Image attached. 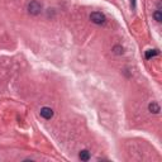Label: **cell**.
Wrapping results in <instances>:
<instances>
[{"label":"cell","mask_w":162,"mask_h":162,"mask_svg":"<svg viewBox=\"0 0 162 162\" xmlns=\"http://www.w3.org/2000/svg\"><path fill=\"white\" fill-rule=\"evenodd\" d=\"M90 20L92 22V23H95V24H104L105 23V15L103 14V13H100V11H92L91 14H90Z\"/></svg>","instance_id":"6da1fadb"},{"label":"cell","mask_w":162,"mask_h":162,"mask_svg":"<svg viewBox=\"0 0 162 162\" xmlns=\"http://www.w3.org/2000/svg\"><path fill=\"white\" fill-rule=\"evenodd\" d=\"M28 11H29V14H32V15H38L40 11H42V5H40L38 1L33 0V1H31V3L28 4Z\"/></svg>","instance_id":"7a4b0ae2"},{"label":"cell","mask_w":162,"mask_h":162,"mask_svg":"<svg viewBox=\"0 0 162 162\" xmlns=\"http://www.w3.org/2000/svg\"><path fill=\"white\" fill-rule=\"evenodd\" d=\"M40 115L44 118V119H51L52 117H53V110L48 108V106H44V108H42L40 109Z\"/></svg>","instance_id":"3957f363"},{"label":"cell","mask_w":162,"mask_h":162,"mask_svg":"<svg viewBox=\"0 0 162 162\" xmlns=\"http://www.w3.org/2000/svg\"><path fill=\"white\" fill-rule=\"evenodd\" d=\"M148 110L152 114H158L161 112V108H160V105H158L156 101H152V103L148 105Z\"/></svg>","instance_id":"277c9868"},{"label":"cell","mask_w":162,"mask_h":162,"mask_svg":"<svg viewBox=\"0 0 162 162\" xmlns=\"http://www.w3.org/2000/svg\"><path fill=\"white\" fill-rule=\"evenodd\" d=\"M79 157H80L81 161H89L90 160V152L88 151V149H84V151H81L80 152Z\"/></svg>","instance_id":"5b68a950"},{"label":"cell","mask_w":162,"mask_h":162,"mask_svg":"<svg viewBox=\"0 0 162 162\" xmlns=\"http://www.w3.org/2000/svg\"><path fill=\"white\" fill-rule=\"evenodd\" d=\"M160 52H158V49H148V51H146V58L147 60H149V58H152L153 56H157Z\"/></svg>","instance_id":"8992f818"},{"label":"cell","mask_w":162,"mask_h":162,"mask_svg":"<svg viewBox=\"0 0 162 162\" xmlns=\"http://www.w3.org/2000/svg\"><path fill=\"white\" fill-rule=\"evenodd\" d=\"M153 18H154V20H156V22H161V20H162L161 10H156V11L153 13Z\"/></svg>","instance_id":"52a82bcc"},{"label":"cell","mask_w":162,"mask_h":162,"mask_svg":"<svg viewBox=\"0 0 162 162\" xmlns=\"http://www.w3.org/2000/svg\"><path fill=\"white\" fill-rule=\"evenodd\" d=\"M114 52H115L117 55H122V53H123V48H122L120 46H115V47H114Z\"/></svg>","instance_id":"ba28073f"}]
</instances>
